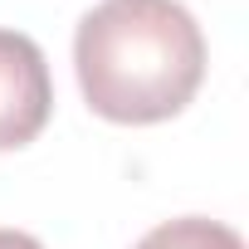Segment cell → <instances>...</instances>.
Instances as JSON below:
<instances>
[{"mask_svg": "<svg viewBox=\"0 0 249 249\" xmlns=\"http://www.w3.org/2000/svg\"><path fill=\"white\" fill-rule=\"evenodd\" d=\"M0 249H44V244L25 230H0Z\"/></svg>", "mask_w": 249, "mask_h": 249, "instance_id": "cell-4", "label": "cell"}, {"mask_svg": "<svg viewBox=\"0 0 249 249\" xmlns=\"http://www.w3.org/2000/svg\"><path fill=\"white\" fill-rule=\"evenodd\" d=\"M73 69L98 117L147 127L200 93L205 35L181 0H103L78 20Z\"/></svg>", "mask_w": 249, "mask_h": 249, "instance_id": "cell-1", "label": "cell"}, {"mask_svg": "<svg viewBox=\"0 0 249 249\" xmlns=\"http://www.w3.org/2000/svg\"><path fill=\"white\" fill-rule=\"evenodd\" d=\"M54 112V78L44 49L20 35L0 30V152L30 147Z\"/></svg>", "mask_w": 249, "mask_h": 249, "instance_id": "cell-2", "label": "cell"}, {"mask_svg": "<svg viewBox=\"0 0 249 249\" xmlns=\"http://www.w3.org/2000/svg\"><path fill=\"white\" fill-rule=\"evenodd\" d=\"M137 249H244V239L230 225H220V220L181 215V220H166V225L147 230L137 239Z\"/></svg>", "mask_w": 249, "mask_h": 249, "instance_id": "cell-3", "label": "cell"}]
</instances>
